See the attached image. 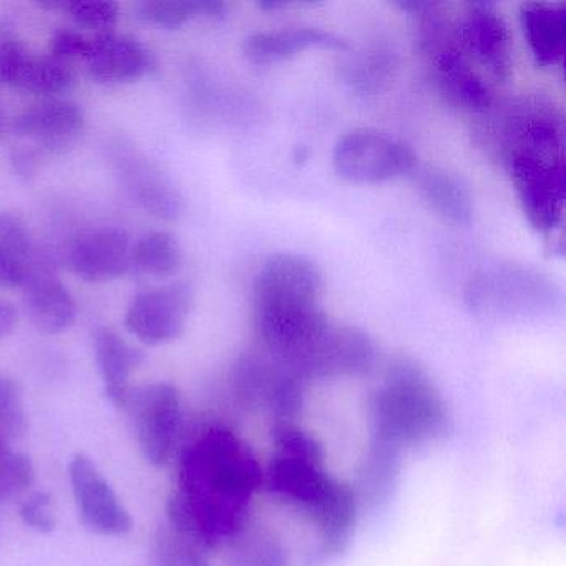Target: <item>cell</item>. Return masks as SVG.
<instances>
[{"label": "cell", "mask_w": 566, "mask_h": 566, "mask_svg": "<svg viewBox=\"0 0 566 566\" xmlns=\"http://www.w3.org/2000/svg\"><path fill=\"white\" fill-rule=\"evenodd\" d=\"M359 509L353 485L333 479L323 499L310 512L317 526V545L311 566L336 562L349 549Z\"/></svg>", "instance_id": "obj_16"}, {"label": "cell", "mask_w": 566, "mask_h": 566, "mask_svg": "<svg viewBox=\"0 0 566 566\" xmlns=\"http://www.w3.org/2000/svg\"><path fill=\"white\" fill-rule=\"evenodd\" d=\"M88 74L98 84L118 85L140 81L157 67L155 55L137 39L104 32L91 39Z\"/></svg>", "instance_id": "obj_17"}, {"label": "cell", "mask_w": 566, "mask_h": 566, "mask_svg": "<svg viewBox=\"0 0 566 566\" xmlns=\"http://www.w3.org/2000/svg\"><path fill=\"white\" fill-rule=\"evenodd\" d=\"M132 238L124 228L101 224L75 234L65 251L69 270L87 281L105 283L132 270Z\"/></svg>", "instance_id": "obj_13"}, {"label": "cell", "mask_w": 566, "mask_h": 566, "mask_svg": "<svg viewBox=\"0 0 566 566\" xmlns=\"http://www.w3.org/2000/svg\"><path fill=\"white\" fill-rule=\"evenodd\" d=\"M91 49V39L84 38L78 32L71 31V29H62L55 32L51 42V57L55 61L67 62L82 59L85 61Z\"/></svg>", "instance_id": "obj_35"}, {"label": "cell", "mask_w": 566, "mask_h": 566, "mask_svg": "<svg viewBox=\"0 0 566 566\" xmlns=\"http://www.w3.org/2000/svg\"><path fill=\"white\" fill-rule=\"evenodd\" d=\"M75 75L69 64L35 55L14 38H0V84L28 94L61 95L71 91Z\"/></svg>", "instance_id": "obj_15"}, {"label": "cell", "mask_w": 566, "mask_h": 566, "mask_svg": "<svg viewBox=\"0 0 566 566\" xmlns=\"http://www.w3.org/2000/svg\"><path fill=\"white\" fill-rule=\"evenodd\" d=\"M231 566H287L280 536L264 525L247 522L230 539Z\"/></svg>", "instance_id": "obj_29"}, {"label": "cell", "mask_w": 566, "mask_h": 566, "mask_svg": "<svg viewBox=\"0 0 566 566\" xmlns=\"http://www.w3.org/2000/svg\"><path fill=\"white\" fill-rule=\"evenodd\" d=\"M42 258L44 256L41 251L24 253V251L0 240V287H6V290L21 287L22 290L29 274Z\"/></svg>", "instance_id": "obj_33"}, {"label": "cell", "mask_w": 566, "mask_h": 566, "mask_svg": "<svg viewBox=\"0 0 566 566\" xmlns=\"http://www.w3.org/2000/svg\"><path fill=\"white\" fill-rule=\"evenodd\" d=\"M402 455L399 446L373 436L353 486L360 506L379 509L396 495L402 475Z\"/></svg>", "instance_id": "obj_21"}, {"label": "cell", "mask_w": 566, "mask_h": 566, "mask_svg": "<svg viewBox=\"0 0 566 566\" xmlns=\"http://www.w3.org/2000/svg\"><path fill=\"white\" fill-rule=\"evenodd\" d=\"M18 307L8 300H0V340L6 339L18 326Z\"/></svg>", "instance_id": "obj_36"}, {"label": "cell", "mask_w": 566, "mask_h": 566, "mask_svg": "<svg viewBox=\"0 0 566 566\" xmlns=\"http://www.w3.org/2000/svg\"><path fill=\"white\" fill-rule=\"evenodd\" d=\"M108 155L122 187L138 207L161 220L180 217L184 210L180 193L150 158L125 140L111 144Z\"/></svg>", "instance_id": "obj_9"}, {"label": "cell", "mask_w": 566, "mask_h": 566, "mask_svg": "<svg viewBox=\"0 0 566 566\" xmlns=\"http://www.w3.org/2000/svg\"><path fill=\"white\" fill-rule=\"evenodd\" d=\"M374 436L400 449L442 442L452 432V416L430 374L410 357L387 366L382 384L370 394Z\"/></svg>", "instance_id": "obj_2"}, {"label": "cell", "mask_w": 566, "mask_h": 566, "mask_svg": "<svg viewBox=\"0 0 566 566\" xmlns=\"http://www.w3.org/2000/svg\"><path fill=\"white\" fill-rule=\"evenodd\" d=\"M21 518L29 528L39 533H52L57 526L54 513V502L48 492H34L25 496L21 503Z\"/></svg>", "instance_id": "obj_34"}, {"label": "cell", "mask_w": 566, "mask_h": 566, "mask_svg": "<svg viewBox=\"0 0 566 566\" xmlns=\"http://www.w3.org/2000/svg\"><path fill=\"white\" fill-rule=\"evenodd\" d=\"M376 344L366 331L333 323L296 374L306 382L364 376L376 366Z\"/></svg>", "instance_id": "obj_10"}, {"label": "cell", "mask_w": 566, "mask_h": 566, "mask_svg": "<svg viewBox=\"0 0 566 566\" xmlns=\"http://www.w3.org/2000/svg\"><path fill=\"white\" fill-rule=\"evenodd\" d=\"M167 516V526L157 538L161 566H210L213 546L177 495L168 502Z\"/></svg>", "instance_id": "obj_23"}, {"label": "cell", "mask_w": 566, "mask_h": 566, "mask_svg": "<svg viewBox=\"0 0 566 566\" xmlns=\"http://www.w3.org/2000/svg\"><path fill=\"white\" fill-rule=\"evenodd\" d=\"M29 417L25 412L21 387L11 377L0 374V439L14 443L28 433Z\"/></svg>", "instance_id": "obj_31"}, {"label": "cell", "mask_w": 566, "mask_h": 566, "mask_svg": "<svg viewBox=\"0 0 566 566\" xmlns=\"http://www.w3.org/2000/svg\"><path fill=\"white\" fill-rule=\"evenodd\" d=\"M92 343L105 394L115 407L124 409L132 389V374L144 363V353L108 327L95 329Z\"/></svg>", "instance_id": "obj_25"}, {"label": "cell", "mask_w": 566, "mask_h": 566, "mask_svg": "<svg viewBox=\"0 0 566 566\" xmlns=\"http://www.w3.org/2000/svg\"><path fill=\"white\" fill-rule=\"evenodd\" d=\"M85 127V115L81 105L62 98H49L32 105L12 122L15 134L38 142L49 151H61L71 147Z\"/></svg>", "instance_id": "obj_19"}, {"label": "cell", "mask_w": 566, "mask_h": 566, "mask_svg": "<svg viewBox=\"0 0 566 566\" xmlns=\"http://www.w3.org/2000/svg\"><path fill=\"white\" fill-rule=\"evenodd\" d=\"M412 175L420 197L439 217L457 227L472 221V197L460 178L437 167H416Z\"/></svg>", "instance_id": "obj_26"}, {"label": "cell", "mask_w": 566, "mask_h": 566, "mask_svg": "<svg viewBox=\"0 0 566 566\" xmlns=\"http://www.w3.org/2000/svg\"><path fill=\"white\" fill-rule=\"evenodd\" d=\"M193 306L188 283H171L140 291L128 304L125 326L147 346L171 343L184 334Z\"/></svg>", "instance_id": "obj_8"}, {"label": "cell", "mask_w": 566, "mask_h": 566, "mask_svg": "<svg viewBox=\"0 0 566 566\" xmlns=\"http://www.w3.org/2000/svg\"><path fill=\"white\" fill-rule=\"evenodd\" d=\"M460 51L472 55L490 74L506 78L512 72V39L505 19L489 2L467 6L459 25Z\"/></svg>", "instance_id": "obj_14"}, {"label": "cell", "mask_w": 566, "mask_h": 566, "mask_svg": "<svg viewBox=\"0 0 566 566\" xmlns=\"http://www.w3.org/2000/svg\"><path fill=\"white\" fill-rule=\"evenodd\" d=\"M178 480L175 495L214 548L248 522L251 502L263 486V467L233 430L211 426L185 447Z\"/></svg>", "instance_id": "obj_1"}, {"label": "cell", "mask_w": 566, "mask_h": 566, "mask_svg": "<svg viewBox=\"0 0 566 566\" xmlns=\"http://www.w3.org/2000/svg\"><path fill=\"white\" fill-rule=\"evenodd\" d=\"M124 409L134 423L145 459L151 465H165L177 447L184 426L181 397L177 387L170 382L132 387Z\"/></svg>", "instance_id": "obj_5"}, {"label": "cell", "mask_w": 566, "mask_h": 566, "mask_svg": "<svg viewBox=\"0 0 566 566\" xmlns=\"http://www.w3.org/2000/svg\"><path fill=\"white\" fill-rule=\"evenodd\" d=\"M48 6L64 12L78 28L98 31L101 34L111 32L118 21L117 4L107 0H62Z\"/></svg>", "instance_id": "obj_32"}, {"label": "cell", "mask_w": 566, "mask_h": 566, "mask_svg": "<svg viewBox=\"0 0 566 566\" xmlns=\"http://www.w3.org/2000/svg\"><path fill=\"white\" fill-rule=\"evenodd\" d=\"M184 250L168 231H151L132 247V270L155 280H170L184 268Z\"/></svg>", "instance_id": "obj_27"}, {"label": "cell", "mask_w": 566, "mask_h": 566, "mask_svg": "<svg viewBox=\"0 0 566 566\" xmlns=\"http://www.w3.org/2000/svg\"><path fill=\"white\" fill-rule=\"evenodd\" d=\"M6 130V118L4 114H2V111H0V135H2V132Z\"/></svg>", "instance_id": "obj_38"}, {"label": "cell", "mask_w": 566, "mask_h": 566, "mask_svg": "<svg viewBox=\"0 0 566 566\" xmlns=\"http://www.w3.org/2000/svg\"><path fill=\"white\" fill-rule=\"evenodd\" d=\"M469 306L492 316H528L555 304V284L538 271L499 264L476 274L467 290Z\"/></svg>", "instance_id": "obj_3"}, {"label": "cell", "mask_w": 566, "mask_h": 566, "mask_svg": "<svg viewBox=\"0 0 566 566\" xmlns=\"http://www.w3.org/2000/svg\"><path fill=\"white\" fill-rule=\"evenodd\" d=\"M509 174L523 213L535 230L552 233L562 227L565 210V161L512 151Z\"/></svg>", "instance_id": "obj_6"}, {"label": "cell", "mask_w": 566, "mask_h": 566, "mask_svg": "<svg viewBox=\"0 0 566 566\" xmlns=\"http://www.w3.org/2000/svg\"><path fill=\"white\" fill-rule=\"evenodd\" d=\"M35 479L38 472L32 460L0 439V500L22 495L34 485Z\"/></svg>", "instance_id": "obj_30"}, {"label": "cell", "mask_w": 566, "mask_h": 566, "mask_svg": "<svg viewBox=\"0 0 566 566\" xmlns=\"http://www.w3.org/2000/svg\"><path fill=\"white\" fill-rule=\"evenodd\" d=\"M22 291L25 313L42 333H62L77 321V301L59 280L48 258L35 264Z\"/></svg>", "instance_id": "obj_18"}, {"label": "cell", "mask_w": 566, "mask_h": 566, "mask_svg": "<svg viewBox=\"0 0 566 566\" xmlns=\"http://www.w3.org/2000/svg\"><path fill=\"white\" fill-rule=\"evenodd\" d=\"M333 165L349 184L376 185L412 174L417 157L403 142L382 132L359 128L337 140Z\"/></svg>", "instance_id": "obj_4"}, {"label": "cell", "mask_w": 566, "mask_h": 566, "mask_svg": "<svg viewBox=\"0 0 566 566\" xmlns=\"http://www.w3.org/2000/svg\"><path fill=\"white\" fill-rule=\"evenodd\" d=\"M69 476L78 515L91 532L102 536H124L132 532L134 518L88 457H74Z\"/></svg>", "instance_id": "obj_12"}, {"label": "cell", "mask_w": 566, "mask_h": 566, "mask_svg": "<svg viewBox=\"0 0 566 566\" xmlns=\"http://www.w3.org/2000/svg\"><path fill=\"white\" fill-rule=\"evenodd\" d=\"M520 24L538 64L556 67L566 54L565 2H526L520 8Z\"/></svg>", "instance_id": "obj_24"}, {"label": "cell", "mask_w": 566, "mask_h": 566, "mask_svg": "<svg viewBox=\"0 0 566 566\" xmlns=\"http://www.w3.org/2000/svg\"><path fill=\"white\" fill-rule=\"evenodd\" d=\"M324 280L319 266L301 254L268 258L254 276V307L319 304Z\"/></svg>", "instance_id": "obj_11"}, {"label": "cell", "mask_w": 566, "mask_h": 566, "mask_svg": "<svg viewBox=\"0 0 566 566\" xmlns=\"http://www.w3.org/2000/svg\"><path fill=\"white\" fill-rule=\"evenodd\" d=\"M15 168L24 177H31L38 170V157L32 151H19L14 158Z\"/></svg>", "instance_id": "obj_37"}, {"label": "cell", "mask_w": 566, "mask_h": 566, "mask_svg": "<svg viewBox=\"0 0 566 566\" xmlns=\"http://www.w3.org/2000/svg\"><path fill=\"white\" fill-rule=\"evenodd\" d=\"M142 24L158 29H180L193 19H223L227 4L217 0H150L135 8Z\"/></svg>", "instance_id": "obj_28"}, {"label": "cell", "mask_w": 566, "mask_h": 566, "mask_svg": "<svg viewBox=\"0 0 566 566\" xmlns=\"http://www.w3.org/2000/svg\"><path fill=\"white\" fill-rule=\"evenodd\" d=\"M432 51L433 71L443 94L459 107L472 112L489 111L492 92L467 61L462 51L450 44L429 42Z\"/></svg>", "instance_id": "obj_22"}, {"label": "cell", "mask_w": 566, "mask_h": 566, "mask_svg": "<svg viewBox=\"0 0 566 566\" xmlns=\"http://www.w3.org/2000/svg\"><path fill=\"white\" fill-rule=\"evenodd\" d=\"M333 476L324 469L321 443L307 447H277L263 469V486L283 502L307 513L329 489Z\"/></svg>", "instance_id": "obj_7"}, {"label": "cell", "mask_w": 566, "mask_h": 566, "mask_svg": "<svg viewBox=\"0 0 566 566\" xmlns=\"http://www.w3.org/2000/svg\"><path fill=\"white\" fill-rule=\"evenodd\" d=\"M344 39L319 28H290L280 31L256 32L247 38L243 52L251 64L268 67L277 62L296 57L311 49L346 51Z\"/></svg>", "instance_id": "obj_20"}]
</instances>
